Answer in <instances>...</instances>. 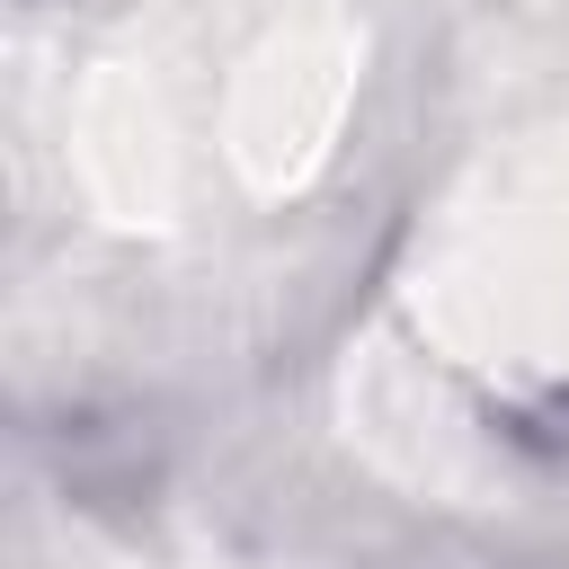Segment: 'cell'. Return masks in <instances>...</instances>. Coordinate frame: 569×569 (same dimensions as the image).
Segmentation results:
<instances>
[{"instance_id": "cell-2", "label": "cell", "mask_w": 569, "mask_h": 569, "mask_svg": "<svg viewBox=\"0 0 569 569\" xmlns=\"http://www.w3.org/2000/svg\"><path fill=\"white\" fill-rule=\"evenodd\" d=\"M204 53V133L213 169L249 196H293L329 151L365 80V27L338 0H267Z\"/></svg>"}, {"instance_id": "cell-1", "label": "cell", "mask_w": 569, "mask_h": 569, "mask_svg": "<svg viewBox=\"0 0 569 569\" xmlns=\"http://www.w3.org/2000/svg\"><path fill=\"white\" fill-rule=\"evenodd\" d=\"M409 365L516 400H569V124L498 142L409 267Z\"/></svg>"}]
</instances>
